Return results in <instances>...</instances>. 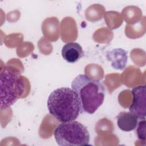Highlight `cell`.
I'll use <instances>...</instances> for the list:
<instances>
[{
	"instance_id": "cell-7",
	"label": "cell",
	"mask_w": 146,
	"mask_h": 146,
	"mask_svg": "<svg viewBox=\"0 0 146 146\" xmlns=\"http://www.w3.org/2000/svg\"><path fill=\"white\" fill-rule=\"evenodd\" d=\"M128 52L121 48L113 49L106 53V58L111 62V66L116 70L124 69L128 59Z\"/></svg>"
},
{
	"instance_id": "cell-4",
	"label": "cell",
	"mask_w": 146,
	"mask_h": 146,
	"mask_svg": "<svg viewBox=\"0 0 146 146\" xmlns=\"http://www.w3.org/2000/svg\"><path fill=\"white\" fill-rule=\"evenodd\" d=\"M55 140L60 146H81L89 144L90 133L83 124L72 120L62 122L54 132Z\"/></svg>"
},
{
	"instance_id": "cell-9",
	"label": "cell",
	"mask_w": 146,
	"mask_h": 146,
	"mask_svg": "<svg viewBox=\"0 0 146 146\" xmlns=\"http://www.w3.org/2000/svg\"><path fill=\"white\" fill-rule=\"evenodd\" d=\"M137 127L136 129L137 135L139 139L143 140L145 141V120H140L139 121L138 124L137 125Z\"/></svg>"
},
{
	"instance_id": "cell-1",
	"label": "cell",
	"mask_w": 146,
	"mask_h": 146,
	"mask_svg": "<svg viewBox=\"0 0 146 146\" xmlns=\"http://www.w3.org/2000/svg\"><path fill=\"white\" fill-rule=\"evenodd\" d=\"M49 113L60 122L75 120L80 113V104L76 92L69 87L55 89L47 102Z\"/></svg>"
},
{
	"instance_id": "cell-6",
	"label": "cell",
	"mask_w": 146,
	"mask_h": 146,
	"mask_svg": "<svg viewBox=\"0 0 146 146\" xmlns=\"http://www.w3.org/2000/svg\"><path fill=\"white\" fill-rule=\"evenodd\" d=\"M84 55L82 46L76 42H68L64 44L62 49L63 58L68 63H74Z\"/></svg>"
},
{
	"instance_id": "cell-8",
	"label": "cell",
	"mask_w": 146,
	"mask_h": 146,
	"mask_svg": "<svg viewBox=\"0 0 146 146\" xmlns=\"http://www.w3.org/2000/svg\"><path fill=\"white\" fill-rule=\"evenodd\" d=\"M117 125L123 131L129 132L135 129L138 124L139 119L131 112H120L116 116Z\"/></svg>"
},
{
	"instance_id": "cell-2",
	"label": "cell",
	"mask_w": 146,
	"mask_h": 146,
	"mask_svg": "<svg viewBox=\"0 0 146 146\" xmlns=\"http://www.w3.org/2000/svg\"><path fill=\"white\" fill-rule=\"evenodd\" d=\"M71 88L78 95L80 113L93 114L103 104L105 90L102 83L87 75L79 74L71 83Z\"/></svg>"
},
{
	"instance_id": "cell-3",
	"label": "cell",
	"mask_w": 146,
	"mask_h": 146,
	"mask_svg": "<svg viewBox=\"0 0 146 146\" xmlns=\"http://www.w3.org/2000/svg\"><path fill=\"white\" fill-rule=\"evenodd\" d=\"M24 90L23 76L12 68L5 67L0 75V98L1 110L14 104Z\"/></svg>"
},
{
	"instance_id": "cell-5",
	"label": "cell",
	"mask_w": 146,
	"mask_h": 146,
	"mask_svg": "<svg viewBox=\"0 0 146 146\" xmlns=\"http://www.w3.org/2000/svg\"><path fill=\"white\" fill-rule=\"evenodd\" d=\"M132 104L129 107V112L135 114L139 120H145L146 115V86L140 85L132 88Z\"/></svg>"
}]
</instances>
